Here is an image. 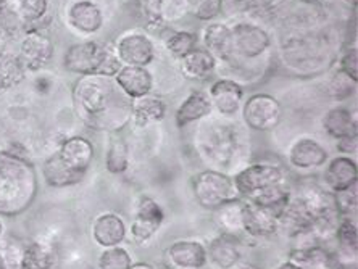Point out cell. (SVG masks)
<instances>
[{"mask_svg":"<svg viewBox=\"0 0 358 269\" xmlns=\"http://www.w3.org/2000/svg\"><path fill=\"white\" fill-rule=\"evenodd\" d=\"M73 108L78 119L97 133H120L131 123V100L113 78L80 76L73 86Z\"/></svg>","mask_w":358,"mask_h":269,"instance_id":"cell-1","label":"cell"},{"mask_svg":"<svg viewBox=\"0 0 358 269\" xmlns=\"http://www.w3.org/2000/svg\"><path fill=\"white\" fill-rule=\"evenodd\" d=\"M245 126L231 118H205L199 121L194 131V149L210 170L226 174L239 171L247 165L250 145ZM233 176V174H231Z\"/></svg>","mask_w":358,"mask_h":269,"instance_id":"cell-2","label":"cell"},{"mask_svg":"<svg viewBox=\"0 0 358 269\" xmlns=\"http://www.w3.org/2000/svg\"><path fill=\"white\" fill-rule=\"evenodd\" d=\"M39 191L38 171L28 158L0 152V216L24 213Z\"/></svg>","mask_w":358,"mask_h":269,"instance_id":"cell-3","label":"cell"},{"mask_svg":"<svg viewBox=\"0 0 358 269\" xmlns=\"http://www.w3.org/2000/svg\"><path fill=\"white\" fill-rule=\"evenodd\" d=\"M54 21L50 0H0V24L12 39L47 31Z\"/></svg>","mask_w":358,"mask_h":269,"instance_id":"cell-4","label":"cell"},{"mask_svg":"<svg viewBox=\"0 0 358 269\" xmlns=\"http://www.w3.org/2000/svg\"><path fill=\"white\" fill-rule=\"evenodd\" d=\"M63 66L68 73L80 76L113 78L123 66L115 49L97 41H84L73 44L63 55Z\"/></svg>","mask_w":358,"mask_h":269,"instance_id":"cell-5","label":"cell"},{"mask_svg":"<svg viewBox=\"0 0 358 269\" xmlns=\"http://www.w3.org/2000/svg\"><path fill=\"white\" fill-rule=\"evenodd\" d=\"M239 198L250 202L268 189L287 184L286 168L275 161H252L233 174Z\"/></svg>","mask_w":358,"mask_h":269,"instance_id":"cell-6","label":"cell"},{"mask_svg":"<svg viewBox=\"0 0 358 269\" xmlns=\"http://www.w3.org/2000/svg\"><path fill=\"white\" fill-rule=\"evenodd\" d=\"M191 187L196 202L205 210H215L224 202L239 198L233 176L218 170H210V168L192 177Z\"/></svg>","mask_w":358,"mask_h":269,"instance_id":"cell-7","label":"cell"},{"mask_svg":"<svg viewBox=\"0 0 358 269\" xmlns=\"http://www.w3.org/2000/svg\"><path fill=\"white\" fill-rule=\"evenodd\" d=\"M241 116L247 129L255 131V133H268L281 123L282 107L271 94L257 92L244 100Z\"/></svg>","mask_w":358,"mask_h":269,"instance_id":"cell-8","label":"cell"},{"mask_svg":"<svg viewBox=\"0 0 358 269\" xmlns=\"http://www.w3.org/2000/svg\"><path fill=\"white\" fill-rule=\"evenodd\" d=\"M236 63L241 60H257L271 47V36L255 21L241 20L231 26Z\"/></svg>","mask_w":358,"mask_h":269,"instance_id":"cell-9","label":"cell"},{"mask_svg":"<svg viewBox=\"0 0 358 269\" xmlns=\"http://www.w3.org/2000/svg\"><path fill=\"white\" fill-rule=\"evenodd\" d=\"M113 49L123 66H149L157 57L154 41L141 29L126 31L121 34Z\"/></svg>","mask_w":358,"mask_h":269,"instance_id":"cell-10","label":"cell"},{"mask_svg":"<svg viewBox=\"0 0 358 269\" xmlns=\"http://www.w3.org/2000/svg\"><path fill=\"white\" fill-rule=\"evenodd\" d=\"M18 58L26 73H39L55 55L54 41L45 31L26 33L20 39Z\"/></svg>","mask_w":358,"mask_h":269,"instance_id":"cell-11","label":"cell"},{"mask_svg":"<svg viewBox=\"0 0 358 269\" xmlns=\"http://www.w3.org/2000/svg\"><path fill=\"white\" fill-rule=\"evenodd\" d=\"M287 165L297 173L307 174L315 170H320L329 160L328 150L320 140L312 136H299L296 140L289 145L286 154Z\"/></svg>","mask_w":358,"mask_h":269,"instance_id":"cell-12","label":"cell"},{"mask_svg":"<svg viewBox=\"0 0 358 269\" xmlns=\"http://www.w3.org/2000/svg\"><path fill=\"white\" fill-rule=\"evenodd\" d=\"M163 221H165V212H163L160 203L152 197H147V195L141 197L138 205H136L134 219L131 223V240L138 245L150 242L152 237L160 231Z\"/></svg>","mask_w":358,"mask_h":269,"instance_id":"cell-13","label":"cell"},{"mask_svg":"<svg viewBox=\"0 0 358 269\" xmlns=\"http://www.w3.org/2000/svg\"><path fill=\"white\" fill-rule=\"evenodd\" d=\"M54 152L59 155L63 165L83 177H86L87 171L91 170L94 157H96V147L92 140L84 136L63 137Z\"/></svg>","mask_w":358,"mask_h":269,"instance_id":"cell-14","label":"cell"},{"mask_svg":"<svg viewBox=\"0 0 358 269\" xmlns=\"http://www.w3.org/2000/svg\"><path fill=\"white\" fill-rule=\"evenodd\" d=\"M208 97L212 100L213 112H217L221 118H234L241 113L245 92L236 79L220 78L210 86Z\"/></svg>","mask_w":358,"mask_h":269,"instance_id":"cell-15","label":"cell"},{"mask_svg":"<svg viewBox=\"0 0 358 269\" xmlns=\"http://www.w3.org/2000/svg\"><path fill=\"white\" fill-rule=\"evenodd\" d=\"M203 49L215 58L217 65H236L231 26L221 21H212L202 29Z\"/></svg>","mask_w":358,"mask_h":269,"instance_id":"cell-16","label":"cell"},{"mask_svg":"<svg viewBox=\"0 0 358 269\" xmlns=\"http://www.w3.org/2000/svg\"><path fill=\"white\" fill-rule=\"evenodd\" d=\"M321 184L329 192H341L358 184V166L352 157L336 155L329 158L321 173Z\"/></svg>","mask_w":358,"mask_h":269,"instance_id":"cell-17","label":"cell"},{"mask_svg":"<svg viewBox=\"0 0 358 269\" xmlns=\"http://www.w3.org/2000/svg\"><path fill=\"white\" fill-rule=\"evenodd\" d=\"M66 23L76 33L91 36L103 28L105 17L102 8L92 0H76L66 10Z\"/></svg>","mask_w":358,"mask_h":269,"instance_id":"cell-18","label":"cell"},{"mask_svg":"<svg viewBox=\"0 0 358 269\" xmlns=\"http://www.w3.org/2000/svg\"><path fill=\"white\" fill-rule=\"evenodd\" d=\"M171 269H203L207 266V247L199 240H176L165 252Z\"/></svg>","mask_w":358,"mask_h":269,"instance_id":"cell-19","label":"cell"},{"mask_svg":"<svg viewBox=\"0 0 358 269\" xmlns=\"http://www.w3.org/2000/svg\"><path fill=\"white\" fill-rule=\"evenodd\" d=\"M92 240L102 249L121 245L128 235V226L118 213L105 212L97 215L91 226Z\"/></svg>","mask_w":358,"mask_h":269,"instance_id":"cell-20","label":"cell"},{"mask_svg":"<svg viewBox=\"0 0 358 269\" xmlns=\"http://www.w3.org/2000/svg\"><path fill=\"white\" fill-rule=\"evenodd\" d=\"M113 81L129 100L144 97L154 91V75L147 66H121Z\"/></svg>","mask_w":358,"mask_h":269,"instance_id":"cell-21","label":"cell"},{"mask_svg":"<svg viewBox=\"0 0 358 269\" xmlns=\"http://www.w3.org/2000/svg\"><path fill=\"white\" fill-rule=\"evenodd\" d=\"M333 240L336 242V250L333 253L341 268L355 265L358 255V229L355 216H341Z\"/></svg>","mask_w":358,"mask_h":269,"instance_id":"cell-22","label":"cell"},{"mask_svg":"<svg viewBox=\"0 0 358 269\" xmlns=\"http://www.w3.org/2000/svg\"><path fill=\"white\" fill-rule=\"evenodd\" d=\"M278 232L282 231L287 237H296L310 232V224H312V215L307 207L302 203L297 195H291L286 207L278 215Z\"/></svg>","mask_w":358,"mask_h":269,"instance_id":"cell-23","label":"cell"},{"mask_svg":"<svg viewBox=\"0 0 358 269\" xmlns=\"http://www.w3.org/2000/svg\"><path fill=\"white\" fill-rule=\"evenodd\" d=\"M213 115V105L207 91H192L179 103L175 113V123L179 129L187 128L191 124H197L208 116Z\"/></svg>","mask_w":358,"mask_h":269,"instance_id":"cell-24","label":"cell"},{"mask_svg":"<svg viewBox=\"0 0 358 269\" xmlns=\"http://www.w3.org/2000/svg\"><path fill=\"white\" fill-rule=\"evenodd\" d=\"M207 258L217 269L234 268L242 258L241 237L220 232V235L210 240L207 247Z\"/></svg>","mask_w":358,"mask_h":269,"instance_id":"cell-25","label":"cell"},{"mask_svg":"<svg viewBox=\"0 0 358 269\" xmlns=\"http://www.w3.org/2000/svg\"><path fill=\"white\" fill-rule=\"evenodd\" d=\"M168 107L165 100L154 94L131 100V123L141 129L162 123L166 118Z\"/></svg>","mask_w":358,"mask_h":269,"instance_id":"cell-26","label":"cell"},{"mask_svg":"<svg viewBox=\"0 0 358 269\" xmlns=\"http://www.w3.org/2000/svg\"><path fill=\"white\" fill-rule=\"evenodd\" d=\"M321 128H323L326 136L334 140L345 139V137H357L358 136L357 115L352 112L350 108L344 107V105H338V107L329 108L328 112L323 115Z\"/></svg>","mask_w":358,"mask_h":269,"instance_id":"cell-27","label":"cell"},{"mask_svg":"<svg viewBox=\"0 0 358 269\" xmlns=\"http://www.w3.org/2000/svg\"><path fill=\"white\" fill-rule=\"evenodd\" d=\"M317 42H310L307 39L292 41L291 44H284V49L287 50V55H284V61L294 68V70H302L315 73L323 66V55L318 52ZM326 60V58H324Z\"/></svg>","mask_w":358,"mask_h":269,"instance_id":"cell-28","label":"cell"},{"mask_svg":"<svg viewBox=\"0 0 358 269\" xmlns=\"http://www.w3.org/2000/svg\"><path fill=\"white\" fill-rule=\"evenodd\" d=\"M213 212V223L221 234H229L241 237L244 234V213L245 200L234 198L220 205Z\"/></svg>","mask_w":358,"mask_h":269,"instance_id":"cell-29","label":"cell"},{"mask_svg":"<svg viewBox=\"0 0 358 269\" xmlns=\"http://www.w3.org/2000/svg\"><path fill=\"white\" fill-rule=\"evenodd\" d=\"M244 234L254 239H268L278 234V219L270 210L245 202Z\"/></svg>","mask_w":358,"mask_h":269,"instance_id":"cell-30","label":"cell"},{"mask_svg":"<svg viewBox=\"0 0 358 269\" xmlns=\"http://www.w3.org/2000/svg\"><path fill=\"white\" fill-rule=\"evenodd\" d=\"M289 260L296 263L300 269H341L334 253L320 244L297 247L291 252Z\"/></svg>","mask_w":358,"mask_h":269,"instance_id":"cell-31","label":"cell"},{"mask_svg":"<svg viewBox=\"0 0 358 269\" xmlns=\"http://www.w3.org/2000/svg\"><path fill=\"white\" fill-rule=\"evenodd\" d=\"M41 173H42V179H44L47 186L54 189L78 186V184L83 182L84 179L83 176H80V174L73 173L70 168L63 165L55 152H50V154L44 158V161H42V166H41Z\"/></svg>","mask_w":358,"mask_h":269,"instance_id":"cell-32","label":"cell"},{"mask_svg":"<svg viewBox=\"0 0 358 269\" xmlns=\"http://www.w3.org/2000/svg\"><path fill=\"white\" fill-rule=\"evenodd\" d=\"M217 61L205 49H197L191 52L182 60H179V70L182 76L191 79V81H203L213 75L217 70Z\"/></svg>","mask_w":358,"mask_h":269,"instance_id":"cell-33","label":"cell"},{"mask_svg":"<svg viewBox=\"0 0 358 269\" xmlns=\"http://www.w3.org/2000/svg\"><path fill=\"white\" fill-rule=\"evenodd\" d=\"M170 7L171 12H168L166 21L173 12L179 15L191 12L200 21H210L221 13V0H165V10Z\"/></svg>","mask_w":358,"mask_h":269,"instance_id":"cell-34","label":"cell"},{"mask_svg":"<svg viewBox=\"0 0 358 269\" xmlns=\"http://www.w3.org/2000/svg\"><path fill=\"white\" fill-rule=\"evenodd\" d=\"M129 147L120 133L108 137L107 152H105V170L110 174H124L129 170Z\"/></svg>","mask_w":358,"mask_h":269,"instance_id":"cell-35","label":"cell"},{"mask_svg":"<svg viewBox=\"0 0 358 269\" xmlns=\"http://www.w3.org/2000/svg\"><path fill=\"white\" fill-rule=\"evenodd\" d=\"M28 73L21 65L17 54L5 52L0 55V94L8 92L24 81Z\"/></svg>","mask_w":358,"mask_h":269,"instance_id":"cell-36","label":"cell"},{"mask_svg":"<svg viewBox=\"0 0 358 269\" xmlns=\"http://www.w3.org/2000/svg\"><path fill=\"white\" fill-rule=\"evenodd\" d=\"M55 250L47 242H28L23 258V269H54Z\"/></svg>","mask_w":358,"mask_h":269,"instance_id":"cell-37","label":"cell"},{"mask_svg":"<svg viewBox=\"0 0 358 269\" xmlns=\"http://www.w3.org/2000/svg\"><path fill=\"white\" fill-rule=\"evenodd\" d=\"M28 240L20 237H2L0 239V269H23L24 250Z\"/></svg>","mask_w":358,"mask_h":269,"instance_id":"cell-38","label":"cell"},{"mask_svg":"<svg viewBox=\"0 0 358 269\" xmlns=\"http://www.w3.org/2000/svg\"><path fill=\"white\" fill-rule=\"evenodd\" d=\"M199 38L196 33L191 31H171V34H168L165 39V49L175 60H182L184 57H187L191 52L197 49Z\"/></svg>","mask_w":358,"mask_h":269,"instance_id":"cell-39","label":"cell"},{"mask_svg":"<svg viewBox=\"0 0 358 269\" xmlns=\"http://www.w3.org/2000/svg\"><path fill=\"white\" fill-rule=\"evenodd\" d=\"M281 0H221V12L228 15L265 13L270 12Z\"/></svg>","mask_w":358,"mask_h":269,"instance_id":"cell-40","label":"cell"},{"mask_svg":"<svg viewBox=\"0 0 358 269\" xmlns=\"http://www.w3.org/2000/svg\"><path fill=\"white\" fill-rule=\"evenodd\" d=\"M133 256L124 247H108L99 255V269H129L133 265Z\"/></svg>","mask_w":358,"mask_h":269,"instance_id":"cell-41","label":"cell"},{"mask_svg":"<svg viewBox=\"0 0 358 269\" xmlns=\"http://www.w3.org/2000/svg\"><path fill=\"white\" fill-rule=\"evenodd\" d=\"M141 7L145 23L150 29L160 31L162 28H165V0H141Z\"/></svg>","mask_w":358,"mask_h":269,"instance_id":"cell-42","label":"cell"},{"mask_svg":"<svg viewBox=\"0 0 358 269\" xmlns=\"http://www.w3.org/2000/svg\"><path fill=\"white\" fill-rule=\"evenodd\" d=\"M334 205L341 216H355L358 208V184L334 194Z\"/></svg>","mask_w":358,"mask_h":269,"instance_id":"cell-43","label":"cell"},{"mask_svg":"<svg viewBox=\"0 0 358 269\" xmlns=\"http://www.w3.org/2000/svg\"><path fill=\"white\" fill-rule=\"evenodd\" d=\"M355 87H357L355 81H352L349 76L342 75L341 71H338L329 82V94L336 100H344L347 97H350V94L354 92Z\"/></svg>","mask_w":358,"mask_h":269,"instance_id":"cell-44","label":"cell"},{"mask_svg":"<svg viewBox=\"0 0 358 269\" xmlns=\"http://www.w3.org/2000/svg\"><path fill=\"white\" fill-rule=\"evenodd\" d=\"M338 71L349 76L352 81L358 82V49L357 45L349 47L339 58Z\"/></svg>","mask_w":358,"mask_h":269,"instance_id":"cell-45","label":"cell"},{"mask_svg":"<svg viewBox=\"0 0 358 269\" xmlns=\"http://www.w3.org/2000/svg\"><path fill=\"white\" fill-rule=\"evenodd\" d=\"M336 149L339 150L341 155H354L358 149V136L357 137H345V139L336 140Z\"/></svg>","mask_w":358,"mask_h":269,"instance_id":"cell-46","label":"cell"},{"mask_svg":"<svg viewBox=\"0 0 358 269\" xmlns=\"http://www.w3.org/2000/svg\"><path fill=\"white\" fill-rule=\"evenodd\" d=\"M13 39L10 38V34L7 33V31L3 29V26L0 24V55H3L5 52H8L7 50V47H8V44L10 42H12Z\"/></svg>","mask_w":358,"mask_h":269,"instance_id":"cell-47","label":"cell"},{"mask_svg":"<svg viewBox=\"0 0 358 269\" xmlns=\"http://www.w3.org/2000/svg\"><path fill=\"white\" fill-rule=\"evenodd\" d=\"M276 269H300L296 263H292L291 260H286L282 263H279V266Z\"/></svg>","mask_w":358,"mask_h":269,"instance_id":"cell-48","label":"cell"},{"mask_svg":"<svg viewBox=\"0 0 358 269\" xmlns=\"http://www.w3.org/2000/svg\"><path fill=\"white\" fill-rule=\"evenodd\" d=\"M129 269H155L152 265H149V263H144V261H139V263H133L131 265Z\"/></svg>","mask_w":358,"mask_h":269,"instance_id":"cell-49","label":"cell"},{"mask_svg":"<svg viewBox=\"0 0 358 269\" xmlns=\"http://www.w3.org/2000/svg\"><path fill=\"white\" fill-rule=\"evenodd\" d=\"M231 269H259V268H255V266H252V265H249V263H238V265H236L234 268H231Z\"/></svg>","mask_w":358,"mask_h":269,"instance_id":"cell-50","label":"cell"},{"mask_svg":"<svg viewBox=\"0 0 358 269\" xmlns=\"http://www.w3.org/2000/svg\"><path fill=\"white\" fill-rule=\"evenodd\" d=\"M344 2L349 5L350 8H354L355 10V7H357V0H344Z\"/></svg>","mask_w":358,"mask_h":269,"instance_id":"cell-51","label":"cell"},{"mask_svg":"<svg viewBox=\"0 0 358 269\" xmlns=\"http://www.w3.org/2000/svg\"><path fill=\"white\" fill-rule=\"evenodd\" d=\"M299 2H302V3H307V5H315V3L321 2V0H299Z\"/></svg>","mask_w":358,"mask_h":269,"instance_id":"cell-52","label":"cell"},{"mask_svg":"<svg viewBox=\"0 0 358 269\" xmlns=\"http://www.w3.org/2000/svg\"><path fill=\"white\" fill-rule=\"evenodd\" d=\"M3 232H5V228H3V221H2V218H0V239H2V237H3Z\"/></svg>","mask_w":358,"mask_h":269,"instance_id":"cell-53","label":"cell"},{"mask_svg":"<svg viewBox=\"0 0 358 269\" xmlns=\"http://www.w3.org/2000/svg\"><path fill=\"white\" fill-rule=\"evenodd\" d=\"M170 269H171V268H170Z\"/></svg>","mask_w":358,"mask_h":269,"instance_id":"cell-54","label":"cell"}]
</instances>
